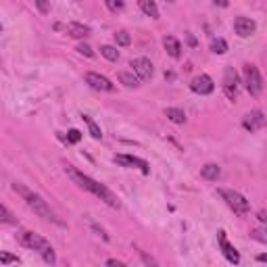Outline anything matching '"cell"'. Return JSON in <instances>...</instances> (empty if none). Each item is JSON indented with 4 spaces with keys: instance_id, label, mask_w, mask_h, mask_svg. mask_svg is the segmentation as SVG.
Returning a JSON list of instances; mask_svg holds the SVG:
<instances>
[{
    "instance_id": "35",
    "label": "cell",
    "mask_w": 267,
    "mask_h": 267,
    "mask_svg": "<svg viewBox=\"0 0 267 267\" xmlns=\"http://www.w3.org/2000/svg\"><path fill=\"white\" fill-rule=\"evenodd\" d=\"M259 221H261V224H265V221H267V217H265V211H259Z\"/></svg>"
},
{
    "instance_id": "5",
    "label": "cell",
    "mask_w": 267,
    "mask_h": 267,
    "mask_svg": "<svg viewBox=\"0 0 267 267\" xmlns=\"http://www.w3.org/2000/svg\"><path fill=\"white\" fill-rule=\"evenodd\" d=\"M242 75H244V86H247V90L251 96H261L263 92V77H261V71H259V67L257 65H244V69H242Z\"/></svg>"
},
{
    "instance_id": "37",
    "label": "cell",
    "mask_w": 267,
    "mask_h": 267,
    "mask_svg": "<svg viewBox=\"0 0 267 267\" xmlns=\"http://www.w3.org/2000/svg\"><path fill=\"white\" fill-rule=\"evenodd\" d=\"M0 32H3V25H0Z\"/></svg>"
},
{
    "instance_id": "11",
    "label": "cell",
    "mask_w": 267,
    "mask_h": 267,
    "mask_svg": "<svg viewBox=\"0 0 267 267\" xmlns=\"http://www.w3.org/2000/svg\"><path fill=\"white\" fill-rule=\"evenodd\" d=\"M190 90H192L194 94L207 96V94H211V92L215 90V84H213L211 75H207V73H200V75L192 77V82H190Z\"/></svg>"
},
{
    "instance_id": "1",
    "label": "cell",
    "mask_w": 267,
    "mask_h": 267,
    "mask_svg": "<svg viewBox=\"0 0 267 267\" xmlns=\"http://www.w3.org/2000/svg\"><path fill=\"white\" fill-rule=\"evenodd\" d=\"M65 173L71 177V180L79 186V188H84V190H88L90 194H94L96 198H100L104 205H109L111 209H119L121 207V203H119V198L111 192L104 184H100V182H96L94 177H90V175H86V173H82V171H77L73 165H67L65 167Z\"/></svg>"
},
{
    "instance_id": "19",
    "label": "cell",
    "mask_w": 267,
    "mask_h": 267,
    "mask_svg": "<svg viewBox=\"0 0 267 267\" xmlns=\"http://www.w3.org/2000/svg\"><path fill=\"white\" fill-rule=\"evenodd\" d=\"M140 9H142L144 15H148L152 19H159V9H157V5H154L152 0H140Z\"/></svg>"
},
{
    "instance_id": "17",
    "label": "cell",
    "mask_w": 267,
    "mask_h": 267,
    "mask_svg": "<svg viewBox=\"0 0 267 267\" xmlns=\"http://www.w3.org/2000/svg\"><path fill=\"white\" fill-rule=\"evenodd\" d=\"M165 117H167L171 123H177V125L186 123V113H184L182 109H175V106H169V109H165Z\"/></svg>"
},
{
    "instance_id": "20",
    "label": "cell",
    "mask_w": 267,
    "mask_h": 267,
    "mask_svg": "<svg viewBox=\"0 0 267 267\" xmlns=\"http://www.w3.org/2000/svg\"><path fill=\"white\" fill-rule=\"evenodd\" d=\"M119 82H121L123 86H127V88H138V86H140V79L134 75V73H129V71H121V73H119Z\"/></svg>"
},
{
    "instance_id": "8",
    "label": "cell",
    "mask_w": 267,
    "mask_h": 267,
    "mask_svg": "<svg viewBox=\"0 0 267 267\" xmlns=\"http://www.w3.org/2000/svg\"><path fill=\"white\" fill-rule=\"evenodd\" d=\"M113 161H115L117 165H121V167H127V169H140L144 175L150 173L148 163H146L144 159H140V157H134V154H115Z\"/></svg>"
},
{
    "instance_id": "12",
    "label": "cell",
    "mask_w": 267,
    "mask_h": 267,
    "mask_svg": "<svg viewBox=\"0 0 267 267\" xmlns=\"http://www.w3.org/2000/svg\"><path fill=\"white\" fill-rule=\"evenodd\" d=\"M234 32L240 36V38H249L257 32V23L249 17H236L234 19Z\"/></svg>"
},
{
    "instance_id": "21",
    "label": "cell",
    "mask_w": 267,
    "mask_h": 267,
    "mask_svg": "<svg viewBox=\"0 0 267 267\" xmlns=\"http://www.w3.org/2000/svg\"><path fill=\"white\" fill-rule=\"evenodd\" d=\"M211 52L215 55H226L228 52V42L224 38H213L211 40Z\"/></svg>"
},
{
    "instance_id": "29",
    "label": "cell",
    "mask_w": 267,
    "mask_h": 267,
    "mask_svg": "<svg viewBox=\"0 0 267 267\" xmlns=\"http://www.w3.org/2000/svg\"><path fill=\"white\" fill-rule=\"evenodd\" d=\"M251 238H255V240H259L261 244H265V242H267V236H265V234H263L261 230H253V232H251Z\"/></svg>"
},
{
    "instance_id": "25",
    "label": "cell",
    "mask_w": 267,
    "mask_h": 267,
    "mask_svg": "<svg viewBox=\"0 0 267 267\" xmlns=\"http://www.w3.org/2000/svg\"><path fill=\"white\" fill-rule=\"evenodd\" d=\"M0 263L3 265H9V263H19V257L13 255V253H5V251H0Z\"/></svg>"
},
{
    "instance_id": "16",
    "label": "cell",
    "mask_w": 267,
    "mask_h": 267,
    "mask_svg": "<svg viewBox=\"0 0 267 267\" xmlns=\"http://www.w3.org/2000/svg\"><path fill=\"white\" fill-rule=\"evenodd\" d=\"M200 175L209 182H217L221 177V167L217 163H207V165H203V169H200Z\"/></svg>"
},
{
    "instance_id": "4",
    "label": "cell",
    "mask_w": 267,
    "mask_h": 267,
    "mask_svg": "<svg viewBox=\"0 0 267 267\" xmlns=\"http://www.w3.org/2000/svg\"><path fill=\"white\" fill-rule=\"evenodd\" d=\"M219 196L226 200V205L240 217H247L251 213V203L244 198L240 192L236 190H230V188H219Z\"/></svg>"
},
{
    "instance_id": "14",
    "label": "cell",
    "mask_w": 267,
    "mask_h": 267,
    "mask_svg": "<svg viewBox=\"0 0 267 267\" xmlns=\"http://www.w3.org/2000/svg\"><path fill=\"white\" fill-rule=\"evenodd\" d=\"M163 48L167 50V55L171 59H180L182 57V44H180V40L173 38V36H165L163 38Z\"/></svg>"
},
{
    "instance_id": "6",
    "label": "cell",
    "mask_w": 267,
    "mask_h": 267,
    "mask_svg": "<svg viewBox=\"0 0 267 267\" xmlns=\"http://www.w3.org/2000/svg\"><path fill=\"white\" fill-rule=\"evenodd\" d=\"M224 94L228 96V100H236L238 98V92H240V79H238V73L234 67H226L224 71Z\"/></svg>"
},
{
    "instance_id": "22",
    "label": "cell",
    "mask_w": 267,
    "mask_h": 267,
    "mask_svg": "<svg viewBox=\"0 0 267 267\" xmlns=\"http://www.w3.org/2000/svg\"><path fill=\"white\" fill-rule=\"evenodd\" d=\"M100 55H102L106 61H111V63H115V61L119 59V50H117L115 46H111V44H104V46H100Z\"/></svg>"
},
{
    "instance_id": "28",
    "label": "cell",
    "mask_w": 267,
    "mask_h": 267,
    "mask_svg": "<svg viewBox=\"0 0 267 267\" xmlns=\"http://www.w3.org/2000/svg\"><path fill=\"white\" fill-rule=\"evenodd\" d=\"M123 3H121V0H119V3H115V0H106V9H111V11H113V13H117V11H123Z\"/></svg>"
},
{
    "instance_id": "15",
    "label": "cell",
    "mask_w": 267,
    "mask_h": 267,
    "mask_svg": "<svg viewBox=\"0 0 267 267\" xmlns=\"http://www.w3.org/2000/svg\"><path fill=\"white\" fill-rule=\"evenodd\" d=\"M65 32H67V36H71L75 40H84L86 36H90V28L84 25V23H67Z\"/></svg>"
},
{
    "instance_id": "18",
    "label": "cell",
    "mask_w": 267,
    "mask_h": 267,
    "mask_svg": "<svg viewBox=\"0 0 267 267\" xmlns=\"http://www.w3.org/2000/svg\"><path fill=\"white\" fill-rule=\"evenodd\" d=\"M82 119L86 121V125H88V131H90V136L94 138V140H100L102 138V131H100V127H98V123L90 117V115H82Z\"/></svg>"
},
{
    "instance_id": "2",
    "label": "cell",
    "mask_w": 267,
    "mask_h": 267,
    "mask_svg": "<svg viewBox=\"0 0 267 267\" xmlns=\"http://www.w3.org/2000/svg\"><path fill=\"white\" fill-rule=\"evenodd\" d=\"M13 190H15L17 194H21V198L25 200V205H28L36 215H40L42 219H46V221H52V224H57V226H63V221L55 215V211L48 207V203H46V200H44L40 194H36L34 190L25 188L23 184H13Z\"/></svg>"
},
{
    "instance_id": "27",
    "label": "cell",
    "mask_w": 267,
    "mask_h": 267,
    "mask_svg": "<svg viewBox=\"0 0 267 267\" xmlns=\"http://www.w3.org/2000/svg\"><path fill=\"white\" fill-rule=\"evenodd\" d=\"M79 55H84V57H88V59H92L94 57V50L88 46V44H77V48H75Z\"/></svg>"
},
{
    "instance_id": "13",
    "label": "cell",
    "mask_w": 267,
    "mask_h": 267,
    "mask_svg": "<svg viewBox=\"0 0 267 267\" xmlns=\"http://www.w3.org/2000/svg\"><path fill=\"white\" fill-rule=\"evenodd\" d=\"M242 125H244V129L251 131V134H253V131H259V129L265 125V117H263L261 111H251V113L244 115Z\"/></svg>"
},
{
    "instance_id": "36",
    "label": "cell",
    "mask_w": 267,
    "mask_h": 267,
    "mask_svg": "<svg viewBox=\"0 0 267 267\" xmlns=\"http://www.w3.org/2000/svg\"><path fill=\"white\" fill-rule=\"evenodd\" d=\"M257 261H259V263H265V261H267V257H265V255H263V253H261V255H259V257H257Z\"/></svg>"
},
{
    "instance_id": "3",
    "label": "cell",
    "mask_w": 267,
    "mask_h": 267,
    "mask_svg": "<svg viewBox=\"0 0 267 267\" xmlns=\"http://www.w3.org/2000/svg\"><path fill=\"white\" fill-rule=\"evenodd\" d=\"M17 240L23 244V247H28V249H32V251H36L44 261H46L48 265H55L57 263V255H55V249L50 247V242L44 238V236H40V234H36V232H28V230H21L19 234H17Z\"/></svg>"
},
{
    "instance_id": "30",
    "label": "cell",
    "mask_w": 267,
    "mask_h": 267,
    "mask_svg": "<svg viewBox=\"0 0 267 267\" xmlns=\"http://www.w3.org/2000/svg\"><path fill=\"white\" fill-rule=\"evenodd\" d=\"M106 267H127L123 261H117V259H109L106 261Z\"/></svg>"
},
{
    "instance_id": "23",
    "label": "cell",
    "mask_w": 267,
    "mask_h": 267,
    "mask_svg": "<svg viewBox=\"0 0 267 267\" xmlns=\"http://www.w3.org/2000/svg\"><path fill=\"white\" fill-rule=\"evenodd\" d=\"M0 224H17V219H15V215L3 205V203H0Z\"/></svg>"
},
{
    "instance_id": "9",
    "label": "cell",
    "mask_w": 267,
    "mask_h": 267,
    "mask_svg": "<svg viewBox=\"0 0 267 267\" xmlns=\"http://www.w3.org/2000/svg\"><path fill=\"white\" fill-rule=\"evenodd\" d=\"M217 242H219V249H221V253H224L226 261L232 263V265H238L240 263V253L236 251L234 244H230V240H228V236H226L224 230L217 232Z\"/></svg>"
},
{
    "instance_id": "10",
    "label": "cell",
    "mask_w": 267,
    "mask_h": 267,
    "mask_svg": "<svg viewBox=\"0 0 267 267\" xmlns=\"http://www.w3.org/2000/svg\"><path fill=\"white\" fill-rule=\"evenodd\" d=\"M86 84L92 88V90H98V92H115V84L111 82L109 77L100 75V73H86Z\"/></svg>"
},
{
    "instance_id": "26",
    "label": "cell",
    "mask_w": 267,
    "mask_h": 267,
    "mask_svg": "<svg viewBox=\"0 0 267 267\" xmlns=\"http://www.w3.org/2000/svg\"><path fill=\"white\" fill-rule=\"evenodd\" d=\"M82 140V131L79 129H69L67 131V142L69 144H77Z\"/></svg>"
},
{
    "instance_id": "24",
    "label": "cell",
    "mask_w": 267,
    "mask_h": 267,
    "mask_svg": "<svg viewBox=\"0 0 267 267\" xmlns=\"http://www.w3.org/2000/svg\"><path fill=\"white\" fill-rule=\"evenodd\" d=\"M115 42H117V46H129L131 38H129L127 32H117V34H115Z\"/></svg>"
},
{
    "instance_id": "7",
    "label": "cell",
    "mask_w": 267,
    "mask_h": 267,
    "mask_svg": "<svg viewBox=\"0 0 267 267\" xmlns=\"http://www.w3.org/2000/svg\"><path fill=\"white\" fill-rule=\"evenodd\" d=\"M129 67H131V73L136 75L140 82H148L154 73L152 69V63L146 59V57H138V59H131L129 61Z\"/></svg>"
},
{
    "instance_id": "33",
    "label": "cell",
    "mask_w": 267,
    "mask_h": 267,
    "mask_svg": "<svg viewBox=\"0 0 267 267\" xmlns=\"http://www.w3.org/2000/svg\"><path fill=\"white\" fill-rule=\"evenodd\" d=\"M92 228H94V230H96V232H98V234H100L104 240H109V234H104V230H102V228H98L96 224H92Z\"/></svg>"
},
{
    "instance_id": "32",
    "label": "cell",
    "mask_w": 267,
    "mask_h": 267,
    "mask_svg": "<svg viewBox=\"0 0 267 267\" xmlns=\"http://www.w3.org/2000/svg\"><path fill=\"white\" fill-rule=\"evenodd\" d=\"M140 255H142V259H144V261H146V263L150 265V267H157V263H154V259H150V257H148L146 253H140Z\"/></svg>"
},
{
    "instance_id": "34",
    "label": "cell",
    "mask_w": 267,
    "mask_h": 267,
    "mask_svg": "<svg viewBox=\"0 0 267 267\" xmlns=\"http://www.w3.org/2000/svg\"><path fill=\"white\" fill-rule=\"evenodd\" d=\"M186 38H188V44H190V46H196V40H194L192 34H186Z\"/></svg>"
},
{
    "instance_id": "31",
    "label": "cell",
    "mask_w": 267,
    "mask_h": 267,
    "mask_svg": "<svg viewBox=\"0 0 267 267\" xmlns=\"http://www.w3.org/2000/svg\"><path fill=\"white\" fill-rule=\"evenodd\" d=\"M36 7H38L42 13H50V5H46V3H40V0H38Z\"/></svg>"
}]
</instances>
